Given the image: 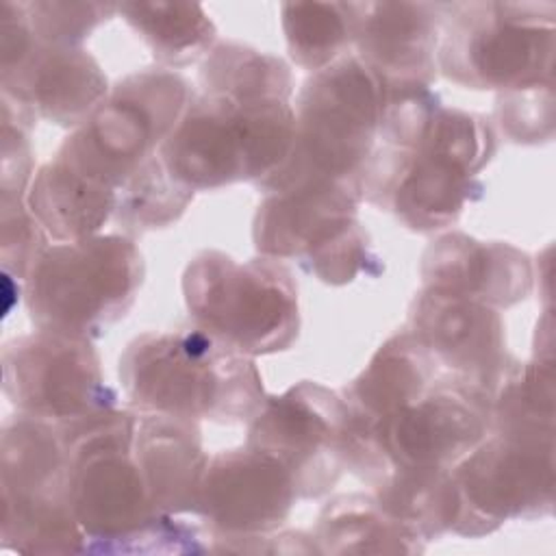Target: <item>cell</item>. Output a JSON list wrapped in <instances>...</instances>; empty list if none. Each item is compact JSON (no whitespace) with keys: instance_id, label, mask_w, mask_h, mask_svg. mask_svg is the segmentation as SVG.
<instances>
[{"instance_id":"1","label":"cell","mask_w":556,"mask_h":556,"mask_svg":"<svg viewBox=\"0 0 556 556\" xmlns=\"http://www.w3.org/2000/svg\"><path fill=\"white\" fill-rule=\"evenodd\" d=\"M117 374L128 406L195 421L250 424L267 400L254 358L195 324L135 337Z\"/></svg>"},{"instance_id":"2","label":"cell","mask_w":556,"mask_h":556,"mask_svg":"<svg viewBox=\"0 0 556 556\" xmlns=\"http://www.w3.org/2000/svg\"><path fill=\"white\" fill-rule=\"evenodd\" d=\"M495 150L497 139L484 117L441 106L417 148H374L361 174L363 200L391 211L415 232L441 230L482 195L478 174Z\"/></svg>"},{"instance_id":"3","label":"cell","mask_w":556,"mask_h":556,"mask_svg":"<svg viewBox=\"0 0 556 556\" xmlns=\"http://www.w3.org/2000/svg\"><path fill=\"white\" fill-rule=\"evenodd\" d=\"M295 128L291 100H235L193 93L159 148L167 172L191 191L258 182L287 156Z\"/></svg>"},{"instance_id":"4","label":"cell","mask_w":556,"mask_h":556,"mask_svg":"<svg viewBox=\"0 0 556 556\" xmlns=\"http://www.w3.org/2000/svg\"><path fill=\"white\" fill-rule=\"evenodd\" d=\"M380 98L378 76L356 54L315 72L298 93L285 161L256 187L274 193L315 180L361 178L378 139Z\"/></svg>"},{"instance_id":"5","label":"cell","mask_w":556,"mask_h":556,"mask_svg":"<svg viewBox=\"0 0 556 556\" xmlns=\"http://www.w3.org/2000/svg\"><path fill=\"white\" fill-rule=\"evenodd\" d=\"M143 276V256L124 232L52 243L26 276L30 321L39 330L96 339L126 317Z\"/></svg>"},{"instance_id":"6","label":"cell","mask_w":556,"mask_h":556,"mask_svg":"<svg viewBox=\"0 0 556 556\" xmlns=\"http://www.w3.org/2000/svg\"><path fill=\"white\" fill-rule=\"evenodd\" d=\"M137 408L113 406L59 426L67 450V502L87 552L117 554L163 515L132 454Z\"/></svg>"},{"instance_id":"7","label":"cell","mask_w":556,"mask_h":556,"mask_svg":"<svg viewBox=\"0 0 556 556\" xmlns=\"http://www.w3.org/2000/svg\"><path fill=\"white\" fill-rule=\"evenodd\" d=\"M182 295L195 326L252 358L285 352L298 339V285L278 258L237 261L202 250L185 267Z\"/></svg>"},{"instance_id":"8","label":"cell","mask_w":556,"mask_h":556,"mask_svg":"<svg viewBox=\"0 0 556 556\" xmlns=\"http://www.w3.org/2000/svg\"><path fill=\"white\" fill-rule=\"evenodd\" d=\"M554 37V2L441 4L437 70L460 87L500 93L549 83Z\"/></svg>"},{"instance_id":"9","label":"cell","mask_w":556,"mask_h":556,"mask_svg":"<svg viewBox=\"0 0 556 556\" xmlns=\"http://www.w3.org/2000/svg\"><path fill=\"white\" fill-rule=\"evenodd\" d=\"M193 91L185 76L148 67L111 87L96 111L61 143L56 159L115 189L154 154L176 128Z\"/></svg>"},{"instance_id":"10","label":"cell","mask_w":556,"mask_h":556,"mask_svg":"<svg viewBox=\"0 0 556 556\" xmlns=\"http://www.w3.org/2000/svg\"><path fill=\"white\" fill-rule=\"evenodd\" d=\"M452 478L460 497L454 534L478 539L506 521L541 519L554 513V432L489 430L465 454Z\"/></svg>"},{"instance_id":"11","label":"cell","mask_w":556,"mask_h":556,"mask_svg":"<svg viewBox=\"0 0 556 556\" xmlns=\"http://www.w3.org/2000/svg\"><path fill=\"white\" fill-rule=\"evenodd\" d=\"M2 391L17 413L56 426L117 406L91 339L39 328L4 343Z\"/></svg>"},{"instance_id":"12","label":"cell","mask_w":556,"mask_h":556,"mask_svg":"<svg viewBox=\"0 0 556 556\" xmlns=\"http://www.w3.org/2000/svg\"><path fill=\"white\" fill-rule=\"evenodd\" d=\"M345 402L315 380L267 395L248 426V445L274 456L302 500L326 495L341 478Z\"/></svg>"},{"instance_id":"13","label":"cell","mask_w":556,"mask_h":556,"mask_svg":"<svg viewBox=\"0 0 556 556\" xmlns=\"http://www.w3.org/2000/svg\"><path fill=\"white\" fill-rule=\"evenodd\" d=\"M493 395L454 376L376 424L391 467L452 469L491 430Z\"/></svg>"},{"instance_id":"14","label":"cell","mask_w":556,"mask_h":556,"mask_svg":"<svg viewBox=\"0 0 556 556\" xmlns=\"http://www.w3.org/2000/svg\"><path fill=\"white\" fill-rule=\"evenodd\" d=\"M295 500L300 497L289 471L274 456L245 443L208 456L195 515L215 539L267 534L280 530Z\"/></svg>"},{"instance_id":"15","label":"cell","mask_w":556,"mask_h":556,"mask_svg":"<svg viewBox=\"0 0 556 556\" xmlns=\"http://www.w3.org/2000/svg\"><path fill=\"white\" fill-rule=\"evenodd\" d=\"M408 330L439 369L491 395L513 363L500 311L456 293L421 287L410 304Z\"/></svg>"},{"instance_id":"16","label":"cell","mask_w":556,"mask_h":556,"mask_svg":"<svg viewBox=\"0 0 556 556\" xmlns=\"http://www.w3.org/2000/svg\"><path fill=\"white\" fill-rule=\"evenodd\" d=\"M109 91L100 63L83 46L37 39L17 63L2 67V98L65 128H78Z\"/></svg>"},{"instance_id":"17","label":"cell","mask_w":556,"mask_h":556,"mask_svg":"<svg viewBox=\"0 0 556 556\" xmlns=\"http://www.w3.org/2000/svg\"><path fill=\"white\" fill-rule=\"evenodd\" d=\"M361 202V178L315 180L265 193L252 224L254 248L278 261H302L354 224Z\"/></svg>"},{"instance_id":"18","label":"cell","mask_w":556,"mask_h":556,"mask_svg":"<svg viewBox=\"0 0 556 556\" xmlns=\"http://www.w3.org/2000/svg\"><path fill=\"white\" fill-rule=\"evenodd\" d=\"M356 56L382 85H432L441 4L352 2Z\"/></svg>"},{"instance_id":"19","label":"cell","mask_w":556,"mask_h":556,"mask_svg":"<svg viewBox=\"0 0 556 556\" xmlns=\"http://www.w3.org/2000/svg\"><path fill=\"white\" fill-rule=\"evenodd\" d=\"M421 287L456 293L495 311L521 302L532 289V261L504 241L445 232L421 258Z\"/></svg>"},{"instance_id":"20","label":"cell","mask_w":556,"mask_h":556,"mask_svg":"<svg viewBox=\"0 0 556 556\" xmlns=\"http://www.w3.org/2000/svg\"><path fill=\"white\" fill-rule=\"evenodd\" d=\"M132 454L161 515H195L198 486L208 460L195 419L137 410Z\"/></svg>"},{"instance_id":"21","label":"cell","mask_w":556,"mask_h":556,"mask_svg":"<svg viewBox=\"0 0 556 556\" xmlns=\"http://www.w3.org/2000/svg\"><path fill=\"white\" fill-rule=\"evenodd\" d=\"M437 371L430 352L406 328L378 348L341 397L348 410L378 424L419 400L434 384Z\"/></svg>"},{"instance_id":"22","label":"cell","mask_w":556,"mask_h":556,"mask_svg":"<svg viewBox=\"0 0 556 556\" xmlns=\"http://www.w3.org/2000/svg\"><path fill=\"white\" fill-rule=\"evenodd\" d=\"M26 204L54 241H76L113 219L117 191L52 156L33 176Z\"/></svg>"},{"instance_id":"23","label":"cell","mask_w":556,"mask_h":556,"mask_svg":"<svg viewBox=\"0 0 556 556\" xmlns=\"http://www.w3.org/2000/svg\"><path fill=\"white\" fill-rule=\"evenodd\" d=\"M2 497L67 500V450L61 428L24 413L2 426Z\"/></svg>"},{"instance_id":"24","label":"cell","mask_w":556,"mask_h":556,"mask_svg":"<svg viewBox=\"0 0 556 556\" xmlns=\"http://www.w3.org/2000/svg\"><path fill=\"white\" fill-rule=\"evenodd\" d=\"M321 554H419L426 543L395 521L374 495L343 493L324 504L315 526Z\"/></svg>"},{"instance_id":"25","label":"cell","mask_w":556,"mask_h":556,"mask_svg":"<svg viewBox=\"0 0 556 556\" xmlns=\"http://www.w3.org/2000/svg\"><path fill=\"white\" fill-rule=\"evenodd\" d=\"M374 489L378 504L424 543L454 532L460 497L452 469L395 467Z\"/></svg>"},{"instance_id":"26","label":"cell","mask_w":556,"mask_h":556,"mask_svg":"<svg viewBox=\"0 0 556 556\" xmlns=\"http://www.w3.org/2000/svg\"><path fill=\"white\" fill-rule=\"evenodd\" d=\"M117 13L148 43L161 67H182L204 59L217 28L200 4L191 2H124Z\"/></svg>"},{"instance_id":"27","label":"cell","mask_w":556,"mask_h":556,"mask_svg":"<svg viewBox=\"0 0 556 556\" xmlns=\"http://www.w3.org/2000/svg\"><path fill=\"white\" fill-rule=\"evenodd\" d=\"M198 85L202 93L235 100H291L293 96V76L280 56L237 41L213 46L200 63Z\"/></svg>"},{"instance_id":"28","label":"cell","mask_w":556,"mask_h":556,"mask_svg":"<svg viewBox=\"0 0 556 556\" xmlns=\"http://www.w3.org/2000/svg\"><path fill=\"white\" fill-rule=\"evenodd\" d=\"M0 539L24 554L87 552V534L61 497H2Z\"/></svg>"},{"instance_id":"29","label":"cell","mask_w":556,"mask_h":556,"mask_svg":"<svg viewBox=\"0 0 556 556\" xmlns=\"http://www.w3.org/2000/svg\"><path fill=\"white\" fill-rule=\"evenodd\" d=\"M280 22L289 56L313 74L341 59L354 41L352 2H287Z\"/></svg>"},{"instance_id":"30","label":"cell","mask_w":556,"mask_h":556,"mask_svg":"<svg viewBox=\"0 0 556 556\" xmlns=\"http://www.w3.org/2000/svg\"><path fill=\"white\" fill-rule=\"evenodd\" d=\"M554 356L513 361L491 402V430L554 432Z\"/></svg>"},{"instance_id":"31","label":"cell","mask_w":556,"mask_h":556,"mask_svg":"<svg viewBox=\"0 0 556 556\" xmlns=\"http://www.w3.org/2000/svg\"><path fill=\"white\" fill-rule=\"evenodd\" d=\"M193 195L195 191L178 182L154 154L122 185L113 222L124 235L167 228L180 219Z\"/></svg>"},{"instance_id":"32","label":"cell","mask_w":556,"mask_h":556,"mask_svg":"<svg viewBox=\"0 0 556 556\" xmlns=\"http://www.w3.org/2000/svg\"><path fill=\"white\" fill-rule=\"evenodd\" d=\"M439 109L441 100L430 85H382L378 141L400 150L417 148Z\"/></svg>"},{"instance_id":"33","label":"cell","mask_w":556,"mask_h":556,"mask_svg":"<svg viewBox=\"0 0 556 556\" xmlns=\"http://www.w3.org/2000/svg\"><path fill=\"white\" fill-rule=\"evenodd\" d=\"M304 271L317 276L321 282L339 287L356 280V276H378L384 267L380 256L371 250L369 235L356 219L321 248L313 250L300 261Z\"/></svg>"},{"instance_id":"34","label":"cell","mask_w":556,"mask_h":556,"mask_svg":"<svg viewBox=\"0 0 556 556\" xmlns=\"http://www.w3.org/2000/svg\"><path fill=\"white\" fill-rule=\"evenodd\" d=\"M497 122L513 143H547L554 137V80L504 91L495 104Z\"/></svg>"},{"instance_id":"35","label":"cell","mask_w":556,"mask_h":556,"mask_svg":"<svg viewBox=\"0 0 556 556\" xmlns=\"http://www.w3.org/2000/svg\"><path fill=\"white\" fill-rule=\"evenodd\" d=\"M119 4L104 2H26L33 33L43 43L80 46Z\"/></svg>"},{"instance_id":"36","label":"cell","mask_w":556,"mask_h":556,"mask_svg":"<svg viewBox=\"0 0 556 556\" xmlns=\"http://www.w3.org/2000/svg\"><path fill=\"white\" fill-rule=\"evenodd\" d=\"M2 239L0 254L4 274H15L17 278L28 276L39 254L48 248V232L37 222L26 204V195L2 193Z\"/></svg>"}]
</instances>
